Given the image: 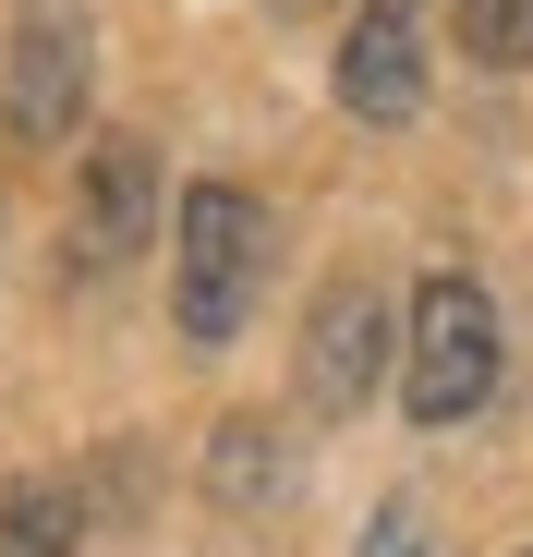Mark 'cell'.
Listing matches in <instances>:
<instances>
[{
	"label": "cell",
	"mask_w": 533,
	"mask_h": 557,
	"mask_svg": "<svg viewBox=\"0 0 533 557\" xmlns=\"http://www.w3.org/2000/svg\"><path fill=\"white\" fill-rule=\"evenodd\" d=\"M85 73H98V37H85V13H25L13 25V61H0V110H13V134L61 146L85 122Z\"/></svg>",
	"instance_id": "3957f363"
},
{
	"label": "cell",
	"mask_w": 533,
	"mask_h": 557,
	"mask_svg": "<svg viewBox=\"0 0 533 557\" xmlns=\"http://www.w3.org/2000/svg\"><path fill=\"white\" fill-rule=\"evenodd\" d=\"M485 388H497V304L473 278H424L400 315V412L461 424V412H485Z\"/></svg>",
	"instance_id": "7a4b0ae2"
},
{
	"label": "cell",
	"mask_w": 533,
	"mask_h": 557,
	"mask_svg": "<svg viewBox=\"0 0 533 557\" xmlns=\"http://www.w3.org/2000/svg\"><path fill=\"white\" fill-rule=\"evenodd\" d=\"M280 13H327V0H280Z\"/></svg>",
	"instance_id": "8fae6325"
},
{
	"label": "cell",
	"mask_w": 533,
	"mask_h": 557,
	"mask_svg": "<svg viewBox=\"0 0 533 557\" xmlns=\"http://www.w3.org/2000/svg\"><path fill=\"white\" fill-rule=\"evenodd\" d=\"M388 376V292L376 278H327L303 315V400L315 412H364Z\"/></svg>",
	"instance_id": "277c9868"
},
{
	"label": "cell",
	"mask_w": 533,
	"mask_h": 557,
	"mask_svg": "<svg viewBox=\"0 0 533 557\" xmlns=\"http://www.w3.org/2000/svg\"><path fill=\"white\" fill-rule=\"evenodd\" d=\"M73 533H85V497L61 473H37V485L0 497V557H73Z\"/></svg>",
	"instance_id": "52a82bcc"
},
{
	"label": "cell",
	"mask_w": 533,
	"mask_h": 557,
	"mask_svg": "<svg viewBox=\"0 0 533 557\" xmlns=\"http://www.w3.org/2000/svg\"><path fill=\"white\" fill-rule=\"evenodd\" d=\"M339 110L351 122H412L424 110V0H364L339 37Z\"/></svg>",
	"instance_id": "5b68a950"
},
{
	"label": "cell",
	"mask_w": 533,
	"mask_h": 557,
	"mask_svg": "<svg viewBox=\"0 0 533 557\" xmlns=\"http://www.w3.org/2000/svg\"><path fill=\"white\" fill-rule=\"evenodd\" d=\"M449 25H461V49H473V61L533 73V0H449Z\"/></svg>",
	"instance_id": "9c48e42d"
},
{
	"label": "cell",
	"mask_w": 533,
	"mask_h": 557,
	"mask_svg": "<svg viewBox=\"0 0 533 557\" xmlns=\"http://www.w3.org/2000/svg\"><path fill=\"white\" fill-rule=\"evenodd\" d=\"M146 207H158V146L98 134V158H85V195H73V255H85V267H122V255L146 243Z\"/></svg>",
	"instance_id": "8992f818"
},
{
	"label": "cell",
	"mask_w": 533,
	"mask_h": 557,
	"mask_svg": "<svg viewBox=\"0 0 533 557\" xmlns=\"http://www.w3.org/2000/svg\"><path fill=\"white\" fill-rule=\"evenodd\" d=\"M207 485H219V497H243V509H255V497H280V424H255V412H243V424H219Z\"/></svg>",
	"instance_id": "ba28073f"
},
{
	"label": "cell",
	"mask_w": 533,
	"mask_h": 557,
	"mask_svg": "<svg viewBox=\"0 0 533 557\" xmlns=\"http://www.w3.org/2000/svg\"><path fill=\"white\" fill-rule=\"evenodd\" d=\"M351 557H436V533H424V509H376Z\"/></svg>",
	"instance_id": "30bf717a"
},
{
	"label": "cell",
	"mask_w": 533,
	"mask_h": 557,
	"mask_svg": "<svg viewBox=\"0 0 533 557\" xmlns=\"http://www.w3.org/2000/svg\"><path fill=\"white\" fill-rule=\"evenodd\" d=\"M255 292H266V207L243 195V182H195L183 231H170V315H183V339L195 351L243 339Z\"/></svg>",
	"instance_id": "6da1fadb"
}]
</instances>
